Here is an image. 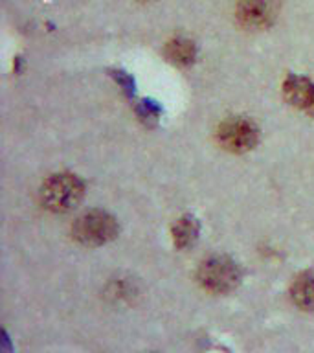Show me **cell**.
<instances>
[{
	"mask_svg": "<svg viewBox=\"0 0 314 353\" xmlns=\"http://www.w3.org/2000/svg\"><path fill=\"white\" fill-rule=\"evenodd\" d=\"M283 96L292 107L307 112L314 103V81L300 74H289L283 81Z\"/></svg>",
	"mask_w": 314,
	"mask_h": 353,
	"instance_id": "8992f818",
	"label": "cell"
},
{
	"mask_svg": "<svg viewBox=\"0 0 314 353\" xmlns=\"http://www.w3.org/2000/svg\"><path fill=\"white\" fill-rule=\"evenodd\" d=\"M292 302L303 311H314V272H302L291 287Z\"/></svg>",
	"mask_w": 314,
	"mask_h": 353,
	"instance_id": "9c48e42d",
	"label": "cell"
},
{
	"mask_svg": "<svg viewBox=\"0 0 314 353\" xmlns=\"http://www.w3.org/2000/svg\"><path fill=\"white\" fill-rule=\"evenodd\" d=\"M112 76H114L116 81L123 87V92H125L127 96H132V94H134V79H132L129 74H125V72L121 70H114L112 72Z\"/></svg>",
	"mask_w": 314,
	"mask_h": 353,
	"instance_id": "8fae6325",
	"label": "cell"
},
{
	"mask_svg": "<svg viewBox=\"0 0 314 353\" xmlns=\"http://www.w3.org/2000/svg\"><path fill=\"white\" fill-rule=\"evenodd\" d=\"M138 116L142 118V120H156L160 116V107L151 99H145L142 103L138 105Z\"/></svg>",
	"mask_w": 314,
	"mask_h": 353,
	"instance_id": "30bf717a",
	"label": "cell"
},
{
	"mask_svg": "<svg viewBox=\"0 0 314 353\" xmlns=\"http://www.w3.org/2000/svg\"><path fill=\"white\" fill-rule=\"evenodd\" d=\"M39 197L46 210L54 214H66L85 197V182L74 173H57L43 182Z\"/></svg>",
	"mask_w": 314,
	"mask_h": 353,
	"instance_id": "6da1fadb",
	"label": "cell"
},
{
	"mask_svg": "<svg viewBox=\"0 0 314 353\" xmlns=\"http://www.w3.org/2000/svg\"><path fill=\"white\" fill-rule=\"evenodd\" d=\"M198 234H200V225H198L197 217H193V215H182L171 226L173 245L180 250L193 247L197 243Z\"/></svg>",
	"mask_w": 314,
	"mask_h": 353,
	"instance_id": "52a82bcc",
	"label": "cell"
},
{
	"mask_svg": "<svg viewBox=\"0 0 314 353\" xmlns=\"http://www.w3.org/2000/svg\"><path fill=\"white\" fill-rule=\"evenodd\" d=\"M307 114H308V116H313V118H314V103H313V107H311V109L307 110Z\"/></svg>",
	"mask_w": 314,
	"mask_h": 353,
	"instance_id": "7c38bea8",
	"label": "cell"
},
{
	"mask_svg": "<svg viewBox=\"0 0 314 353\" xmlns=\"http://www.w3.org/2000/svg\"><path fill=\"white\" fill-rule=\"evenodd\" d=\"M120 234L114 215L103 210H90L79 215L72 225V236L83 247H103Z\"/></svg>",
	"mask_w": 314,
	"mask_h": 353,
	"instance_id": "7a4b0ae2",
	"label": "cell"
},
{
	"mask_svg": "<svg viewBox=\"0 0 314 353\" xmlns=\"http://www.w3.org/2000/svg\"><path fill=\"white\" fill-rule=\"evenodd\" d=\"M237 21L250 30H264L275 22V0H239L236 6Z\"/></svg>",
	"mask_w": 314,
	"mask_h": 353,
	"instance_id": "5b68a950",
	"label": "cell"
},
{
	"mask_svg": "<svg viewBox=\"0 0 314 353\" xmlns=\"http://www.w3.org/2000/svg\"><path fill=\"white\" fill-rule=\"evenodd\" d=\"M164 54L169 63L176 66H189L197 59V44L189 39L176 37L165 44Z\"/></svg>",
	"mask_w": 314,
	"mask_h": 353,
	"instance_id": "ba28073f",
	"label": "cell"
},
{
	"mask_svg": "<svg viewBox=\"0 0 314 353\" xmlns=\"http://www.w3.org/2000/svg\"><path fill=\"white\" fill-rule=\"evenodd\" d=\"M142 2H145V0H142Z\"/></svg>",
	"mask_w": 314,
	"mask_h": 353,
	"instance_id": "4fadbf2b",
	"label": "cell"
},
{
	"mask_svg": "<svg viewBox=\"0 0 314 353\" xmlns=\"http://www.w3.org/2000/svg\"><path fill=\"white\" fill-rule=\"evenodd\" d=\"M197 278L200 285L215 294H226L239 287L242 280L241 267L228 256H209L198 265Z\"/></svg>",
	"mask_w": 314,
	"mask_h": 353,
	"instance_id": "3957f363",
	"label": "cell"
},
{
	"mask_svg": "<svg viewBox=\"0 0 314 353\" xmlns=\"http://www.w3.org/2000/svg\"><path fill=\"white\" fill-rule=\"evenodd\" d=\"M217 142L230 153H247L259 142V129L244 116H230L217 127Z\"/></svg>",
	"mask_w": 314,
	"mask_h": 353,
	"instance_id": "277c9868",
	"label": "cell"
}]
</instances>
